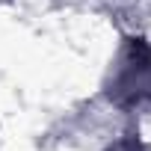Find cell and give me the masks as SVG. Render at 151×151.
Returning a JSON list of instances; mask_svg holds the SVG:
<instances>
[{
	"mask_svg": "<svg viewBox=\"0 0 151 151\" xmlns=\"http://www.w3.org/2000/svg\"><path fill=\"white\" fill-rule=\"evenodd\" d=\"M107 151H148V148H145L136 136H124V139H119L116 145H110Z\"/></svg>",
	"mask_w": 151,
	"mask_h": 151,
	"instance_id": "7a4b0ae2",
	"label": "cell"
},
{
	"mask_svg": "<svg viewBox=\"0 0 151 151\" xmlns=\"http://www.w3.org/2000/svg\"><path fill=\"white\" fill-rule=\"evenodd\" d=\"M107 95L119 107H142L151 101V47L142 39H127L119 50Z\"/></svg>",
	"mask_w": 151,
	"mask_h": 151,
	"instance_id": "6da1fadb",
	"label": "cell"
}]
</instances>
